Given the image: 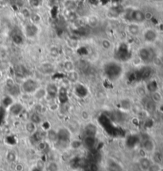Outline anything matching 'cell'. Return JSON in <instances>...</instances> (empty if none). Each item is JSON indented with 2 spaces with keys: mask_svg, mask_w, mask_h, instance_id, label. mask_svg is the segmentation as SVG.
<instances>
[{
  "mask_svg": "<svg viewBox=\"0 0 163 171\" xmlns=\"http://www.w3.org/2000/svg\"><path fill=\"white\" fill-rule=\"evenodd\" d=\"M103 73L105 77L108 80L112 81H115L118 78L121 77L123 73V68L121 64L115 61H111L105 63L103 66Z\"/></svg>",
  "mask_w": 163,
  "mask_h": 171,
  "instance_id": "cell-1",
  "label": "cell"
},
{
  "mask_svg": "<svg viewBox=\"0 0 163 171\" xmlns=\"http://www.w3.org/2000/svg\"><path fill=\"white\" fill-rule=\"evenodd\" d=\"M39 87H40L39 82L36 79L32 77H26L21 84L20 89L24 94L33 95Z\"/></svg>",
  "mask_w": 163,
  "mask_h": 171,
  "instance_id": "cell-2",
  "label": "cell"
},
{
  "mask_svg": "<svg viewBox=\"0 0 163 171\" xmlns=\"http://www.w3.org/2000/svg\"><path fill=\"white\" fill-rule=\"evenodd\" d=\"M125 18L131 23H142L146 20V14L140 10L130 9L125 12Z\"/></svg>",
  "mask_w": 163,
  "mask_h": 171,
  "instance_id": "cell-3",
  "label": "cell"
},
{
  "mask_svg": "<svg viewBox=\"0 0 163 171\" xmlns=\"http://www.w3.org/2000/svg\"><path fill=\"white\" fill-rule=\"evenodd\" d=\"M71 132L66 127H61L58 130V140L56 144H58L60 146L66 147L69 146V142L71 141Z\"/></svg>",
  "mask_w": 163,
  "mask_h": 171,
  "instance_id": "cell-4",
  "label": "cell"
},
{
  "mask_svg": "<svg viewBox=\"0 0 163 171\" xmlns=\"http://www.w3.org/2000/svg\"><path fill=\"white\" fill-rule=\"evenodd\" d=\"M138 57L144 63H150L154 59V53L153 50L148 47H142L138 50Z\"/></svg>",
  "mask_w": 163,
  "mask_h": 171,
  "instance_id": "cell-5",
  "label": "cell"
},
{
  "mask_svg": "<svg viewBox=\"0 0 163 171\" xmlns=\"http://www.w3.org/2000/svg\"><path fill=\"white\" fill-rule=\"evenodd\" d=\"M24 110L25 107L23 104L19 102H13L8 107V111L13 116H19L20 115H22L24 112Z\"/></svg>",
  "mask_w": 163,
  "mask_h": 171,
  "instance_id": "cell-6",
  "label": "cell"
},
{
  "mask_svg": "<svg viewBox=\"0 0 163 171\" xmlns=\"http://www.w3.org/2000/svg\"><path fill=\"white\" fill-rule=\"evenodd\" d=\"M45 90H46V94H47L46 97H49L50 100L57 99L59 88L55 83H49L45 87Z\"/></svg>",
  "mask_w": 163,
  "mask_h": 171,
  "instance_id": "cell-7",
  "label": "cell"
},
{
  "mask_svg": "<svg viewBox=\"0 0 163 171\" xmlns=\"http://www.w3.org/2000/svg\"><path fill=\"white\" fill-rule=\"evenodd\" d=\"M97 143L96 136H90V135H84V138L82 140V144L84 148L87 150H92L95 148Z\"/></svg>",
  "mask_w": 163,
  "mask_h": 171,
  "instance_id": "cell-8",
  "label": "cell"
},
{
  "mask_svg": "<svg viewBox=\"0 0 163 171\" xmlns=\"http://www.w3.org/2000/svg\"><path fill=\"white\" fill-rule=\"evenodd\" d=\"M143 38L148 43H153L158 38V34L153 29H147L143 32Z\"/></svg>",
  "mask_w": 163,
  "mask_h": 171,
  "instance_id": "cell-9",
  "label": "cell"
},
{
  "mask_svg": "<svg viewBox=\"0 0 163 171\" xmlns=\"http://www.w3.org/2000/svg\"><path fill=\"white\" fill-rule=\"evenodd\" d=\"M118 60L119 61H127L129 59V50L126 45H121L118 47L116 52Z\"/></svg>",
  "mask_w": 163,
  "mask_h": 171,
  "instance_id": "cell-10",
  "label": "cell"
},
{
  "mask_svg": "<svg viewBox=\"0 0 163 171\" xmlns=\"http://www.w3.org/2000/svg\"><path fill=\"white\" fill-rule=\"evenodd\" d=\"M39 70L45 75L52 74L55 71V66L50 62H44L39 66Z\"/></svg>",
  "mask_w": 163,
  "mask_h": 171,
  "instance_id": "cell-11",
  "label": "cell"
},
{
  "mask_svg": "<svg viewBox=\"0 0 163 171\" xmlns=\"http://www.w3.org/2000/svg\"><path fill=\"white\" fill-rule=\"evenodd\" d=\"M142 147L146 153L153 154L155 151V143L152 139H147L144 140L142 144Z\"/></svg>",
  "mask_w": 163,
  "mask_h": 171,
  "instance_id": "cell-12",
  "label": "cell"
},
{
  "mask_svg": "<svg viewBox=\"0 0 163 171\" xmlns=\"http://www.w3.org/2000/svg\"><path fill=\"white\" fill-rule=\"evenodd\" d=\"M152 159L148 157H141L138 161V166L141 169V170L142 171H147L148 169L150 166V165L152 164Z\"/></svg>",
  "mask_w": 163,
  "mask_h": 171,
  "instance_id": "cell-13",
  "label": "cell"
},
{
  "mask_svg": "<svg viewBox=\"0 0 163 171\" xmlns=\"http://www.w3.org/2000/svg\"><path fill=\"white\" fill-rule=\"evenodd\" d=\"M38 29L34 24H29L25 27V34L28 38H34L38 34Z\"/></svg>",
  "mask_w": 163,
  "mask_h": 171,
  "instance_id": "cell-14",
  "label": "cell"
},
{
  "mask_svg": "<svg viewBox=\"0 0 163 171\" xmlns=\"http://www.w3.org/2000/svg\"><path fill=\"white\" fill-rule=\"evenodd\" d=\"M76 87H75V93L77 96L80 97V98H84L88 96V90L86 88V86H84V84H76Z\"/></svg>",
  "mask_w": 163,
  "mask_h": 171,
  "instance_id": "cell-15",
  "label": "cell"
},
{
  "mask_svg": "<svg viewBox=\"0 0 163 171\" xmlns=\"http://www.w3.org/2000/svg\"><path fill=\"white\" fill-rule=\"evenodd\" d=\"M66 78H67L68 81L72 84H77L80 80V74L78 72L74 69L70 72H67Z\"/></svg>",
  "mask_w": 163,
  "mask_h": 171,
  "instance_id": "cell-16",
  "label": "cell"
},
{
  "mask_svg": "<svg viewBox=\"0 0 163 171\" xmlns=\"http://www.w3.org/2000/svg\"><path fill=\"white\" fill-rule=\"evenodd\" d=\"M97 131H98L97 127L92 123H88L84 127V134H85V135L96 136Z\"/></svg>",
  "mask_w": 163,
  "mask_h": 171,
  "instance_id": "cell-17",
  "label": "cell"
},
{
  "mask_svg": "<svg viewBox=\"0 0 163 171\" xmlns=\"http://www.w3.org/2000/svg\"><path fill=\"white\" fill-rule=\"evenodd\" d=\"M58 99H59L60 102L61 103H66L68 100V95L67 88L64 87H61L59 88L58 94Z\"/></svg>",
  "mask_w": 163,
  "mask_h": 171,
  "instance_id": "cell-18",
  "label": "cell"
},
{
  "mask_svg": "<svg viewBox=\"0 0 163 171\" xmlns=\"http://www.w3.org/2000/svg\"><path fill=\"white\" fill-rule=\"evenodd\" d=\"M33 96L34 98L37 100H42L43 99H45V97L47 96V94H46V90H45V88H41L39 87L37 91H36L33 94Z\"/></svg>",
  "mask_w": 163,
  "mask_h": 171,
  "instance_id": "cell-19",
  "label": "cell"
},
{
  "mask_svg": "<svg viewBox=\"0 0 163 171\" xmlns=\"http://www.w3.org/2000/svg\"><path fill=\"white\" fill-rule=\"evenodd\" d=\"M107 170L108 171H123V169L122 166L118 162L115 161H109L107 166Z\"/></svg>",
  "mask_w": 163,
  "mask_h": 171,
  "instance_id": "cell-20",
  "label": "cell"
},
{
  "mask_svg": "<svg viewBox=\"0 0 163 171\" xmlns=\"http://www.w3.org/2000/svg\"><path fill=\"white\" fill-rule=\"evenodd\" d=\"M46 138L49 142L56 143L58 140V131H55L54 129H48L46 131Z\"/></svg>",
  "mask_w": 163,
  "mask_h": 171,
  "instance_id": "cell-21",
  "label": "cell"
},
{
  "mask_svg": "<svg viewBox=\"0 0 163 171\" xmlns=\"http://www.w3.org/2000/svg\"><path fill=\"white\" fill-rule=\"evenodd\" d=\"M127 32L132 36H138L140 33V28L137 23H131L127 27Z\"/></svg>",
  "mask_w": 163,
  "mask_h": 171,
  "instance_id": "cell-22",
  "label": "cell"
},
{
  "mask_svg": "<svg viewBox=\"0 0 163 171\" xmlns=\"http://www.w3.org/2000/svg\"><path fill=\"white\" fill-rule=\"evenodd\" d=\"M38 125H36L35 123H34L31 121H27L25 124V130H26V131L29 135H32L33 134H34V133L37 131V130H38V127H37Z\"/></svg>",
  "mask_w": 163,
  "mask_h": 171,
  "instance_id": "cell-23",
  "label": "cell"
},
{
  "mask_svg": "<svg viewBox=\"0 0 163 171\" xmlns=\"http://www.w3.org/2000/svg\"><path fill=\"white\" fill-rule=\"evenodd\" d=\"M29 120L34 123H35L36 125H39L42 123V117L40 113L34 111V112H32L30 114Z\"/></svg>",
  "mask_w": 163,
  "mask_h": 171,
  "instance_id": "cell-24",
  "label": "cell"
},
{
  "mask_svg": "<svg viewBox=\"0 0 163 171\" xmlns=\"http://www.w3.org/2000/svg\"><path fill=\"white\" fill-rule=\"evenodd\" d=\"M45 169L47 171H60V166L57 161H50L45 166Z\"/></svg>",
  "mask_w": 163,
  "mask_h": 171,
  "instance_id": "cell-25",
  "label": "cell"
},
{
  "mask_svg": "<svg viewBox=\"0 0 163 171\" xmlns=\"http://www.w3.org/2000/svg\"><path fill=\"white\" fill-rule=\"evenodd\" d=\"M15 73L18 77L21 78H24L26 77V68L25 66L23 65H18L17 66L16 69H15Z\"/></svg>",
  "mask_w": 163,
  "mask_h": 171,
  "instance_id": "cell-26",
  "label": "cell"
},
{
  "mask_svg": "<svg viewBox=\"0 0 163 171\" xmlns=\"http://www.w3.org/2000/svg\"><path fill=\"white\" fill-rule=\"evenodd\" d=\"M151 100L155 103H161L162 100V96L158 91H155V92L151 93Z\"/></svg>",
  "mask_w": 163,
  "mask_h": 171,
  "instance_id": "cell-27",
  "label": "cell"
},
{
  "mask_svg": "<svg viewBox=\"0 0 163 171\" xmlns=\"http://www.w3.org/2000/svg\"><path fill=\"white\" fill-rule=\"evenodd\" d=\"M69 146H70L71 148L74 149V150H78L81 146H83V144H82V141L81 140L74 139V140H71L70 142H69Z\"/></svg>",
  "mask_w": 163,
  "mask_h": 171,
  "instance_id": "cell-28",
  "label": "cell"
},
{
  "mask_svg": "<svg viewBox=\"0 0 163 171\" xmlns=\"http://www.w3.org/2000/svg\"><path fill=\"white\" fill-rule=\"evenodd\" d=\"M64 70L67 72H70L72 70H74L75 69V66H74V63L70 60H67L65 61L64 63Z\"/></svg>",
  "mask_w": 163,
  "mask_h": 171,
  "instance_id": "cell-29",
  "label": "cell"
},
{
  "mask_svg": "<svg viewBox=\"0 0 163 171\" xmlns=\"http://www.w3.org/2000/svg\"><path fill=\"white\" fill-rule=\"evenodd\" d=\"M162 165L160 163H157V162L153 161L147 171H162Z\"/></svg>",
  "mask_w": 163,
  "mask_h": 171,
  "instance_id": "cell-30",
  "label": "cell"
},
{
  "mask_svg": "<svg viewBox=\"0 0 163 171\" xmlns=\"http://www.w3.org/2000/svg\"><path fill=\"white\" fill-rule=\"evenodd\" d=\"M6 158H7V161H9V162L11 163V162L16 161V155L13 151L7 152V155H6Z\"/></svg>",
  "mask_w": 163,
  "mask_h": 171,
  "instance_id": "cell-31",
  "label": "cell"
},
{
  "mask_svg": "<svg viewBox=\"0 0 163 171\" xmlns=\"http://www.w3.org/2000/svg\"><path fill=\"white\" fill-rule=\"evenodd\" d=\"M101 45H102V47L104 49H109L112 47V43L108 39H103L101 42Z\"/></svg>",
  "mask_w": 163,
  "mask_h": 171,
  "instance_id": "cell-32",
  "label": "cell"
},
{
  "mask_svg": "<svg viewBox=\"0 0 163 171\" xmlns=\"http://www.w3.org/2000/svg\"><path fill=\"white\" fill-rule=\"evenodd\" d=\"M49 53H50V55H51L52 57H57L60 54V51H59L58 47H53V48H51Z\"/></svg>",
  "mask_w": 163,
  "mask_h": 171,
  "instance_id": "cell-33",
  "label": "cell"
},
{
  "mask_svg": "<svg viewBox=\"0 0 163 171\" xmlns=\"http://www.w3.org/2000/svg\"><path fill=\"white\" fill-rule=\"evenodd\" d=\"M80 117L82 118V120H85V121L88 120L90 118L89 112L88 111H83L82 112L80 113Z\"/></svg>",
  "mask_w": 163,
  "mask_h": 171,
  "instance_id": "cell-34",
  "label": "cell"
},
{
  "mask_svg": "<svg viewBox=\"0 0 163 171\" xmlns=\"http://www.w3.org/2000/svg\"><path fill=\"white\" fill-rule=\"evenodd\" d=\"M6 84H7V86L9 88L14 87V86L15 85V84H14V80L12 79V78H8V79H7V81H6Z\"/></svg>",
  "mask_w": 163,
  "mask_h": 171,
  "instance_id": "cell-35",
  "label": "cell"
},
{
  "mask_svg": "<svg viewBox=\"0 0 163 171\" xmlns=\"http://www.w3.org/2000/svg\"><path fill=\"white\" fill-rule=\"evenodd\" d=\"M22 14H23V16L25 17V18H30L31 13H30V11L29 10V9H27V8H24V9L22 10Z\"/></svg>",
  "mask_w": 163,
  "mask_h": 171,
  "instance_id": "cell-36",
  "label": "cell"
},
{
  "mask_svg": "<svg viewBox=\"0 0 163 171\" xmlns=\"http://www.w3.org/2000/svg\"><path fill=\"white\" fill-rule=\"evenodd\" d=\"M2 77H3V73L0 71V79H1Z\"/></svg>",
  "mask_w": 163,
  "mask_h": 171,
  "instance_id": "cell-37",
  "label": "cell"
},
{
  "mask_svg": "<svg viewBox=\"0 0 163 171\" xmlns=\"http://www.w3.org/2000/svg\"><path fill=\"white\" fill-rule=\"evenodd\" d=\"M162 154H163V148H162Z\"/></svg>",
  "mask_w": 163,
  "mask_h": 171,
  "instance_id": "cell-38",
  "label": "cell"
}]
</instances>
